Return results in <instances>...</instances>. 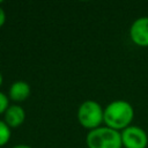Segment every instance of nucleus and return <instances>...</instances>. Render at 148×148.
Wrapping results in <instances>:
<instances>
[{
  "label": "nucleus",
  "mask_w": 148,
  "mask_h": 148,
  "mask_svg": "<svg viewBox=\"0 0 148 148\" xmlns=\"http://www.w3.org/2000/svg\"><path fill=\"white\" fill-rule=\"evenodd\" d=\"M134 118L133 106L123 99H117L111 102L104 109V123L106 127L119 131L125 130L130 126Z\"/></svg>",
  "instance_id": "f257e3e1"
},
{
  "label": "nucleus",
  "mask_w": 148,
  "mask_h": 148,
  "mask_svg": "<svg viewBox=\"0 0 148 148\" xmlns=\"http://www.w3.org/2000/svg\"><path fill=\"white\" fill-rule=\"evenodd\" d=\"M88 148H121L120 132L110 127H97L88 132L86 136Z\"/></svg>",
  "instance_id": "f03ea898"
},
{
  "label": "nucleus",
  "mask_w": 148,
  "mask_h": 148,
  "mask_svg": "<svg viewBox=\"0 0 148 148\" xmlns=\"http://www.w3.org/2000/svg\"><path fill=\"white\" fill-rule=\"evenodd\" d=\"M77 120L84 128L95 130L104 121V109L96 101H84L77 109Z\"/></svg>",
  "instance_id": "7ed1b4c3"
},
{
  "label": "nucleus",
  "mask_w": 148,
  "mask_h": 148,
  "mask_svg": "<svg viewBox=\"0 0 148 148\" xmlns=\"http://www.w3.org/2000/svg\"><path fill=\"white\" fill-rule=\"evenodd\" d=\"M121 143L125 148H146L148 145V135L143 128L139 126H128L120 132Z\"/></svg>",
  "instance_id": "20e7f679"
},
{
  "label": "nucleus",
  "mask_w": 148,
  "mask_h": 148,
  "mask_svg": "<svg viewBox=\"0 0 148 148\" xmlns=\"http://www.w3.org/2000/svg\"><path fill=\"white\" fill-rule=\"evenodd\" d=\"M131 40L141 47L148 46V16L136 18L130 28Z\"/></svg>",
  "instance_id": "39448f33"
},
{
  "label": "nucleus",
  "mask_w": 148,
  "mask_h": 148,
  "mask_svg": "<svg viewBox=\"0 0 148 148\" xmlns=\"http://www.w3.org/2000/svg\"><path fill=\"white\" fill-rule=\"evenodd\" d=\"M24 119H25L24 109L18 104H13V105H9V108L6 110L3 121L10 128H15V127H18L20 125H22Z\"/></svg>",
  "instance_id": "423d86ee"
},
{
  "label": "nucleus",
  "mask_w": 148,
  "mask_h": 148,
  "mask_svg": "<svg viewBox=\"0 0 148 148\" xmlns=\"http://www.w3.org/2000/svg\"><path fill=\"white\" fill-rule=\"evenodd\" d=\"M30 92H31V88H30L29 83L23 80L13 82L12 86L9 87V91H8L9 98L13 102H17V103L25 101L30 96Z\"/></svg>",
  "instance_id": "0eeeda50"
},
{
  "label": "nucleus",
  "mask_w": 148,
  "mask_h": 148,
  "mask_svg": "<svg viewBox=\"0 0 148 148\" xmlns=\"http://www.w3.org/2000/svg\"><path fill=\"white\" fill-rule=\"evenodd\" d=\"M10 135H12L10 127L3 120H0V148L9 141Z\"/></svg>",
  "instance_id": "6e6552de"
},
{
  "label": "nucleus",
  "mask_w": 148,
  "mask_h": 148,
  "mask_svg": "<svg viewBox=\"0 0 148 148\" xmlns=\"http://www.w3.org/2000/svg\"><path fill=\"white\" fill-rule=\"evenodd\" d=\"M8 108H9V99L3 92L0 91V114L5 113Z\"/></svg>",
  "instance_id": "1a4fd4ad"
},
{
  "label": "nucleus",
  "mask_w": 148,
  "mask_h": 148,
  "mask_svg": "<svg viewBox=\"0 0 148 148\" xmlns=\"http://www.w3.org/2000/svg\"><path fill=\"white\" fill-rule=\"evenodd\" d=\"M0 5H1V1H0ZM6 22V13L5 10L2 9V7L0 6V27H2Z\"/></svg>",
  "instance_id": "9d476101"
},
{
  "label": "nucleus",
  "mask_w": 148,
  "mask_h": 148,
  "mask_svg": "<svg viewBox=\"0 0 148 148\" xmlns=\"http://www.w3.org/2000/svg\"><path fill=\"white\" fill-rule=\"evenodd\" d=\"M13 148H32V147H30L29 145H24V143H20V145H16V146H14Z\"/></svg>",
  "instance_id": "9b49d317"
},
{
  "label": "nucleus",
  "mask_w": 148,
  "mask_h": 148,
  "mask_svg": "<svg viewBox=\"0 0 148 148\" xmlns=\"http://www.w3.org/2000/svg\"><path fill=\"white\" fill-rule=\"evenodd\" d=\"M2 81H3V77H2V74L0 73V87H1V84H2Z\"/></svg>",
  "instance_id": "f8f14e48"
}]
</instances>
